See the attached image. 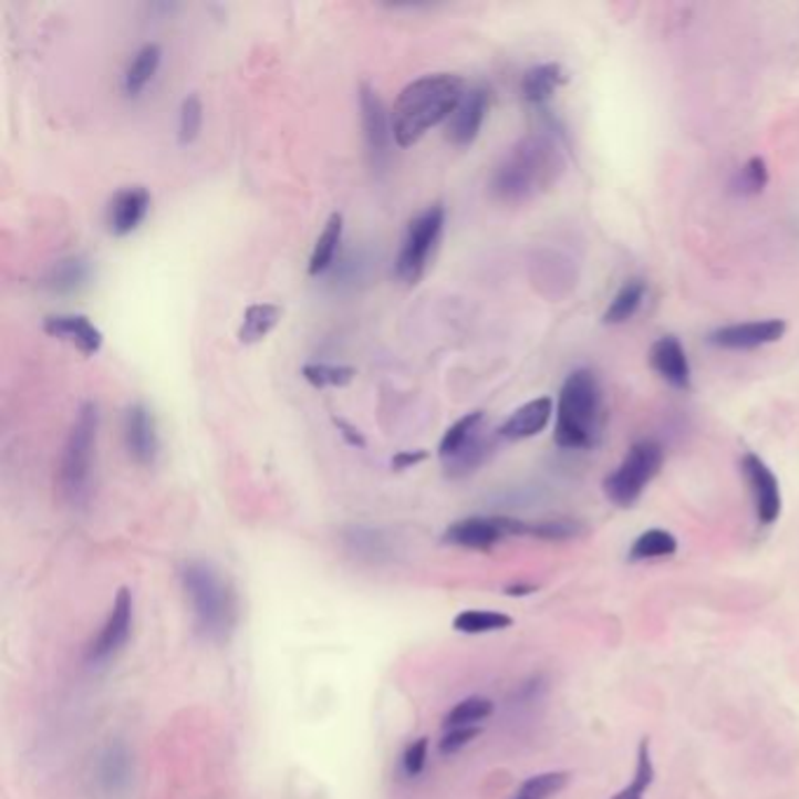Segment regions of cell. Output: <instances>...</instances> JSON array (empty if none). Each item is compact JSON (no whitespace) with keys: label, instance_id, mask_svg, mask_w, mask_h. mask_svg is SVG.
<instances>
[{"label":"cell","instance_id":"cell-18","mask_svg":"<svg viewBox=\"0 0 799 799\" xmlns=\"http://www.w3.org/2000/svg\"><path fill=\"white\" fill-rule=\"evenodd\" d=\"M553 417V402L549 396H539L532 398V402L523 404L521 408H516L507 419L505 425L497 429V436L507 438V442H523V438L537 436L539 432H544L547 425L551 423Z\"/></svg>","mask_w":799,"mask_h":799},{"label":"cell","instance_id":"cell-41","mask_svg":"<svg viewBox=\"0 0 799 799\" xmlns=\"http://www.w3.org/2000/svg\"><path fill=\"white\" fill-rule=\"evenodd\" d=\"M333 425H335V429H338V432H341V436L345 438V442H347L350 446H354V448H364V446H366V438H364V434L359 432L354 425H350L347 419H343V417H335V415H333Z\"/></svg>","mask_w":799,"mask_h":799},{"label":"cell","instance_id":"cell-5","mask_svg":"<svg viewBox=\"0 0 799 799\" xmlns=\"http://www.w3.org/2000/svg\"><path fill=\"white\" fill-rule=\"evenodd\" d=\"M102 413L94 402L77 408L69 429L62 463H59V486L73 507H83L92 492V471L96 457V438Z\"/></svg>","mask_w":799,"mask_h":799},{"label":"cell","instance_id":"cell-40","mask_svg":"<svg viewBox=\"0 0 799 799\" xmlns=\"http://www.w3.org/2000/svg\"><path fill=\"white\" fill-rule=\"evenodd\" d=\"M427 459V450H398L394 457H392V469L394 471H404V469H411L419 463H425Z\"/></svg>","mask_w":799,"mask_h":799},{"label":"cell","instance_id":"cell-3","mask_svg":"<svg viewBox=\"0 0 799 799\" xmlns=\"http://www.w3.org/2000/svg\"><path fill=\"white\" fill-rule=\"evenodd\" d=\"M178 582L199 635L209 643H228L239 622V601L221 570L209 561L190 558L178 568Z\"/></svg>","mask_w":799,"mask_h":799},{"label":"cell","instance_id":"cell-1","mask_svg":"<svg viewBox=\"0 0 799 799\" xmlns=\"http://www.w3.org/2000/svg\"><path fill=\"white\" fill-rule=\"evenodd\" d=\"M565 172V159L556 138L532 132L516 142L499 159L490 176V193L507 205H521L549 190Z\"/></svg>","mask_w":799,"mask_h":799},{"label":"cell","instance_id":"cell-34","mask_svg":"<svg viewBox=\"0 0 799 799\" xmlns=\"http://www.w3.org/2000/svg\"><path fill=\"white\" fill-rule=\"evenodd\" d=\"M568 784H570L568 771L535 774V776L526 778L521 786H518V790L513 792L511 799H551L561 790H565Z\"/></svg>","mask_w":799,"mask_h":799},{"label":"cell","instance_id":"cell-17","mask_svg":"<svg viewBox=\"0 0 799 799\" xmlns=\"http://www.w3.org/2000/svg\"><path fill=\"white\" fill-rule=\"evenodd\" d=\"M650 364L652 369L664 377V381L675 387L687 392L692 387V366L683 343L675 335H664L652 345L650 350Z\"/></svg>","mask_w":799,"mask_h":799},{"label":"cell","instance_id":"cell-6","mask_svg":"<svg viewBox=\"0 0 799 799\" xmlns=\"http://www.w3.org/2000/svg\"><path fill=\"white\" fill-rule=\"evenodd\" d=\"M664 467V448L654 438L635 442L619 467L603 481L605 497L612 505L629 509L643 497L645 488Z\"/></svg>","mask_w":799,"mask_h":799},{"label":"cell","instance_id":"cell-19","mask_svg":"<svg viewBox=\"0 0 799 799\" xmlns=\"http://www.w3.org/2000/svg\"><path fill=\"white\" fill-rule=\"evenodd\" d=\"M132 757L123 744H111L98 755L96 786L106 797H117L129 788Z\"/></svg>","mask_w":799,"mask_h":799},{"label":"cell","instance_id":"cell-8","mask_svg":"<svg viewBox=\"0 0 799 799\" xmlns=\"http://www.w3.org/2000/svg\"><path fill=\"white\" fill-rule=\"evenodd\" d=\"M528 535V523L511 516H469L446 528L444 542L474 551H488L507 537Z\"/></svg>","mask_w":799,"mask_h":799},{"label":"cell","instance_id":"cell-25","mask_svg":"<svg viewBox=\"0 0 799 799\" xmlns=\"http://www.w3.org/2000/svg\"><path fill=\"white\" fill-rule=\"evenodd\" d=\"M645 293H647V287L643 279H629V282H624L622 289L614 293V298L603 314V322L610 326L626 324L629 319H633L635 312L641 310V305L645 301Z\"/></svg>","mask_w":799,"mask_h":799},{"label":"cell","instance_id":"cell-20","mask_svg":"<svg viewBox=\"0 0 799 799\" xmlns=\"http://www.w3.org/2000/svg\"><path fill=\"white\" fill-rule=\"evenodd\" d=\"M568 83L565 69L556 62L537 64L526 71L521 80V94L530 106H547L553 94Z\"/></svg>","mask_w":799,"mask_h":799},{"label":"cell","instance_id":"cell-14","mask_svg":"<svg viewBox=\"0 0 799 799\" xmlns=\"http://www.w3.org/2000/svg\"><path fill=\"white\" fill-rule=\"evenodd\" d=\"M488 111H490V92L481 85L469 87L465 96L459 98L453 115L448 117V127H446L448 142L457 148L471 146L476 142V136L481 134Z\"/></svg>","mask_w":799,"mask_h":799},{"label":"cell","instance_id":"cell-31","mask_svg":"<svg viewBox=\"0 0 799 799\" xmlns=\"http://www.w3.org/2000/svg\"><path fill=\"white\" fill-rule=\"evenodd\" d=\"M654 762H652V748H650V738H643L641 746H637V757H635V771L633 778L629 781V786H624L616 795H612L610 799H645L652 784H654Z\"/></svg>","mask_w":799,"mask_h":799},{"label":"cell","instance_id":"cell-37","mask_svg":"<svg viewBox=\"0 0 799 799\" xmlns=\"http://www.w3.org/2000/svg\"><path fill=\"white\" fill-rule=\"evenodd\" d=\"M582 526L568 521V518H553V521H537L528 523V535L537 539H549V542H561V539L574 537Z\"/></svg>","mask_w":799,"mask_h":799},{"label":"cell","instance_id":"cell-35","mask_svg":"<svg viewBox=\"0 0 799 799\" xmlns=\"http://www.w3.org/2000/svg\"><path fill=\"white\" fill-rule=\"evenodd\" d=\"M356 371L343 364H305L303 377L312 387H345L354 381Z\"/></svg>","mask_w":799,"mask_h":799},{"label":"cell","instance_id":"cell-24","mask_svg":"<svg viewBox=\"0 0 799 799\" xmlns=\"http://www.w3.org/2000/svg\"><path fill=\"white\" fill-rule=\"evenodd\" d=\"M282 308L274 303H253L247 308L242 317V326H239V343L242 345H256L261 343L263 338L279 324L282 319Z\"/></svg>","mask_w":799,"mask_h":799},{"label":"cell","instance_id":"cell-36","mask_svg":"<svg viewBox=\"0 0 799 799\" xmlns=\"http://www.w3.org/2000/svg\"><path fill=\"white\" fill-rule=\"evenodd\" d=\"M203 120H205V108L203 102H199L197 94H188L181 108H178V144L188 146L193 144L195 138L199 136V129H203Z\"/></svg>","mask_w":799,"mask_h":799},{"label":"cell","instance_id":"cell-16","mask_svg":"<svg viewBox=\"0 0 799 799\" xmlns=\"http://www.w3.org/2000/svg\"><path fill=\"white\" fill-rule=\"evenodd\" d=\"M43 329L48 335L71 343L85 356H94L104 345L102 331H98L85 314H50L45 317Z\"/></svg>","mask_w":799,"mask_h":799},{"label":"cell","instance_id":"cell-22","mask_svg":"<svg viewBox=\"0 0 799 799\" xmlns=\"http://www.w3.org/2000/svg\"><path fill=\"white\" fill-rule=\"evenodd\" d=\"M341 242H343V214L335 211L329 216L324 230L319 232L317 242H314L310 266H308V272L312 277L324 274L333 266L338 249H341Z\"/></svg>","mask_w":799,"mask_h":799},{"label":"cell","instance_id":"cell-2","mask_svg":"<svg viewBox=\"0 0 799 799\" xmlns=\"http://www.w3.org/2000/svg\"><path fill=\"white\" fill-rule=\"evenodd\" d=\"M465 92V80L455 73H429L413 80L398 92L390 111L394 144L415 146L432 127L453 115Z\"/></svg>","mask_w":799,"mask_h":799},{"label":"cell","instance_id":"cell-7","mask_svg":"<svg viewBox=\"0 0 799 799\" xmlns=\"http://www.w3.org/2000/svg\"><path fill=\"white\" fill-rule=\"evenodd\" d=\"M444 226H446V209L442 203H436L425 211H419L415 218H411L394 266L396 277L402 279L404 284L408 287L417 284L419 277L425 274L438 239L444 235Z\"/></svg>","mask_w":799,"mask_h":799},{"label":"cell","instance_id":"cell-21","mask_svg":"<svg viewBox=\"0 0 799 799\" xmlns=\"http://www.w3.org/2000/svg\"><path fill=\"white\" fill-rule=\"evenodd\" d=\"M159 62H163V48H159L157 43H146L132 56V62L123 75V92L127 96L142 94L146 90V85L155 77Z\"/></svg>","mask_w":799,"mask_h":799},{"label":"cell","instance_id":"cell-30","mask_svg":"<svg viewBox=\"0 0 799 799\" xmlns=\"http://www.w3.org/2000/svg\"><path fill=\"white\" fill-rule=\"evenodd\" d=\"M677 551V539L668 530L652 528L635 539L629 551V561H654V558H668Z\"/></svg>","mask_w":799,"mask_h":799},{"label":"cell","instance_id":"cell-15","mask_svg":"<svg viewBox=\"0 0 799 799\" xmlns=\"http://www.w3.org/2000/svg\"><path fill=\"white\" fill-rule=\"evenodd\" d=\"M151 211V193L144 186H127L120 188L106 207V226L108 232L115 237H127Z\"/></svg>","mask_w":799,"mask_h":799},{"label":"cell","instance_id":"cell-38","mask_svg":"<svg viewBox=\"0 0 799 799\" xmlns=\"http://www.w3.org/2000/svg\"><path fill=\"white\" fill-rule=\"evenodd\" d=\"M481 734V727H455V729H446L444 738L438 741V750L444 755H455L463 748H467L474 738Z\"/></svg>","mask_w":799,"mask_h":799},{"label":"cell","instance_id":"cell-26","mask_svg":"<svg viewBox=\"0 0 799 799\" xmlns=\"http://www.w3.org/2000/svg\"><path fill=\"white\" fill-rule=\"evenodd\" d=\"M345 547L350 549V553H354L359 558H366V561H373V563H381V561H385V558L392 556L390 539L381 530L362 528V526L350 528L345 532Z\"/></svg>","mask_w":799,"mask_h":799},{"label":"cell","instance_id":"cell-28","mask_svg":"<svg viewBox=\"0 0 799 799\" xmlns=\"http://www.w3.org/2000/svg\"><path fill=\"white\" fill-rule=\"evenodd\" d=\"M90 279V263L83 256H71L59 261L45 277V287L56 293H73Z\"/></svg>","mask_w":799,"mask_h":799},{"label":"cell","instance_id":"cell-33","mask_svg":"<svg viewBox=\"0 0 799 799\" xmlns=\"http://www.w3.org/2000/svg\"><path fill=\"white\" fill-rule=\"evenodd\" d=\"M769 184V169L762 157H750L744 167H738L729 181V190L736 197H755L760 195Z\"/></svg>","mask_w":799,"mask_h":799},{"label":"cell","instance_id":"cell-23","mask_svg":"<svg viewBox=\"0 0 799 799\" xmlns=\"http://www.w3.org/2000/svg\"><path fill=\"white\" fill-rule=\"evenodd\" d=\"M492 448H495V438L490 434H486V429L481 427L469 438V444L463 450H459L455 457L446 459L444 469H446V474L450 478L469 476L471 471H476L478 467L486 463L488 455L492 453Z\"/></svg>","mask_w":799,"mask_h":799},{"label":"cell","instance_id":"cell-12","mask_svg":"<svg viewBox=\"0 0 799 799\" xmlns=\"http://www.w3.org/2000/svg\"><path fill=\"white\" fill-rule=\"evenodd\" d=\"M788 324L784 319H757V322H741L720 326L708 333V343L720 350H757L778 343L786 335Z\"/></svg>","mask_w":799,"mask_h":799},{"label":"cell","instance_id":"cell-4","mask_svg":"<svg viewBox=\"0 0 799 799\" xmlns=\"http://www.w3.org/2000/svg\"><path fill=\"white\" fill-rule=\"evenodd\" d=\"M605 427L603 385L591 369L572 371L558 394L553 442L565 450H591Z\"/></svg>","mask_w":799,"mask_h":799},{"label":"cell","instance_id":"cell-9","mask_svg":"<svg viewBox=\"0 0 799 799\" xmlns=\"http://www.w3.org/2000/svg\"><path fill=\"white\" fill-rule=\"evenodd\" d=\"M134 626V598L129 589H120L106 622L98 629L96 637L87 647V662L92 666H104L115 658L127 645Z\"/></svg>","mask_w":799,"mask_h":799},{"label":"cell","instance_id":"cell-32","mask_svg":"<svg viewBox=\"0 0 799 799\" xmlns=\"http://www.w3.org/2000/svg\"><path fill=\"white\" fill-rule=\"evenodd\" d=\"M492 713H495V704L488 696H467L446 713L444 727L446 729L478 727L484 720H488Z\"/></svg>","mask_w":799,"mask_h":799},{"label":"cell","instance_id":"cell-11","mask_svg":"<svg viewBox=\"0 0 799 799\" xmlns=\"http://www.w3.org/2000/svg\"><path fill=\"white\" fill-rule=\"evenodd\" d=\"M741 469L748 481L750 495H753V505H755V513L760 518L762 526H771L778 521L784 509V499H781V486H778V478L774 476V471L769 469V465L760 455L755 453H746L741 459Z\"/></svg>","mask_w":799,"mask_h":799},{"label":"cell","instance_id":"cell-13","mask_svg":"<svg viewBox=\"0 0 799 799\" xmlns=\"http://www.w3.org/2000/svg\"><path fill=\"white\" fill-rule=\"evenodd\" d=\"M123 438L136 465L153 467L159 455V434L153 411L146 404H132L123 415Z\"/></svg>","mask_w":799,"mask_h":799},{"label":"cell","instance_id":"cell-29","mask_svg":"<svg viewBox=\"0 0 799 799\" xmlns=\"http://www.w3.org/2000/svg\"><path fill=\"white\" fill-rule=\"evenodd\" d=\"M453 626L459 633L467 635H481V633H495L513 626V616L495 610H465L453 619Z\"/></svg>","mask_w":799,"mask_h":799},{"label":"cell","instance_id":"cell-27","mask_svg":"<svg viewBox=\"0 0 799 799\" xmlns=\"http://www.w3.org/2000/svg\"><path fill=\"white\" fill-rule=\"evenodd\" d=\"M484 423H486L484 411H471L465 417H459L457 423H453L444 432L442 444H438V457H442V463H446V459L455 457L459 450H463L469 444V438L484 427Z\"/></svg>","mask_w":799,"mask_h":799},{"label":"cell","instance_id":"cell-39","mask_svg":"<svg viewBox=\"0 0 799 799\" xmlns=\"http://www.w3.org/2000/svg\"><path fill=\"white\" fill-rule=\"evenodd\" d=\"M427 753H429V738L419 736L415 738L413 744H408L406 753H404V771L413 778L419 776L427 765Z\"/></svg>","mask_w":799,"mask_h":799},{"label":"cell","instance_id":"cell-10","mask_svg":"<svg viewBox=\"0 0 799 799\" xmlns=\"http://www.w3.org/2000/svg\"><path fill=\"white\" fill-rule=\"evenodd\" d=\"M359 111H362V127H364V142L369 148L371 165L375 169H385L392 155V117L385 108L381 94L371 85L359 87Z\"/></svg>","mask_w":799,"mask_h":799}]
</instances>
